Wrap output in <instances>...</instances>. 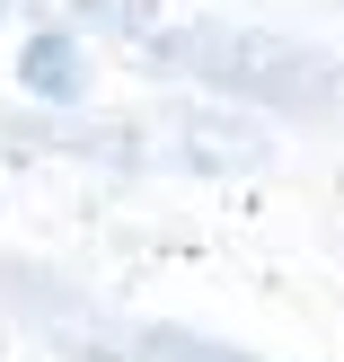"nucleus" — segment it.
Returning a JSON list of instances; mask_svg holds the SVG:
<instances>
[{
  "mask_svg": "<svg viewBox=\"0 0 344 362\" xmlns=\"http://www.w3.org/2000/svg\"><path fill=\"white\" fill-rule=\"evenodd\" d=\"M159 62L194 71V80H212V88H239V98H256V106H283V115L344 106V80L318 53L274 45V35H247V27H177V35H159Z\"/></svg>",
  "mask_w": 344,
  "mask_h": 362,
  "instance_id": "obj_1",
  "label": "nucleus"
},
{
  "mask_svg": "<svg viewBox=\"0 0 344 362\" xmlns=\"http://www.w3.org/2000/svg\"><path fill=\"white\" fill-rule=\"evenodd\" d=\"M97 362H247V354H230V345H203V336H168V327H150V336H115V345H88Z\"/></svg>",
  "mask_w": 344,
  "mask_h": 362,
  "instance_id": "obj_2",
  "label": "nucleus"
},
{
  "mask_svg": "<svg viewBox=\"0 0 344 362\" xmlns=\"http://www.w3.org/2000/svg\"><path fill=\"white\" fill-rule=\"evenodd\" d=\"M27 88L35 98H80V45L71 35H27Z\"/></svg>",
  "mask_w": 344,
  "mask_h": 362,
  "instance_id": "obj_3",
  "label": "nucleus"
}]
</instances>
